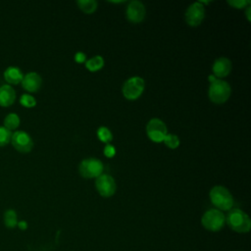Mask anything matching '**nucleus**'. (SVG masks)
<instances>
[{
	"instance_id": "1",
	"label": "nucleus",
	"mask_w": 251,
	"mask_h": 251,
	"mask_svg": "<svg viewBox=\"0 0 251 251\" xmlns=\"http://www.w3.org/2000/svg\"><path fill=\"white\" fill-rule=\"evenodd\" d=\"M226 223L236 232L246 233L251 228V221L249 216L238 208L230 209L226 216Z\"/></svg>"
},
{
	"instance_id": "2",
	"label": "nucleus",
	"mask_w": 251,
	"mask_h": 251,
	"mask_svg": "<svg viewBox=\"0 0 251 251\" xmlns=\"http://www.w3.org/2000/svg\"><path fill=\"white\" fill-rule=\"evenodd\" d=\"M212 204L220 211H229L233 206V198L230 192L222 185L214 186L209 193Z\"/></svg>"
},
{
	"instance_id": "3",
	"label": "nucleus",
	"mask_w": 251,
	"mask_h": 251,
	"mask_svg": "<svg viewBox=\"0 0 251 251\" xmlns=\"http://www.w3.org/2000/svg\"><path fill=\"white\" fill-rule=\"evenodd\" d=\"M230 92V86L226 81L216 78L214 81L211 82L208 94L212 102L216 104H222L229 98Z\"/></svg>"
},
{
	"instance_id": "4",
	"label": "nucleus",
	"mask_w": 251,
	"mask_h": 251,
	"mask_svg": "<svg viewBox=\"0 0 251 251\" xmlns=\"http://www.w3.org/2000/svg\"><path fill=\"white\" fill-rule=\"evenodd\" d=\"M201 224L207 230L219 231L226 224V216L218 209H210L203 214Z\"/></svg>"
},
{
	"instance_id": "5",
	"label": "nucleus",
	"mask_w": 251,
	"mask_h": 251,
	"mask_svg": "<svg viewBox=\"0 0 251 251\" xmlns=\"http://www.w3.org/2000/svg\"><path fill=\"white\" fill-rule=\"evenodd\" d=\"M144 80L140 76L129 77L123 85V94L128 100L137 99L144 90Z\"/></svg>"
},
{
	"instance_id": "6",
	"label": "nucleus",
	"mask_w": 251,
	"mask_h": 251,
	"mask_svg": "<svg viewBox=\"0 0 251 251\" xmlns=\"http://www.w3.org/2000/svg\"><path fill=\"white\" fill-rule=\"evenodd\" d=\"M103 163L96 158L84 159L78 167L79 174L86 178L98 177L103 173Z\"/></svg>"
},
{
	"instance_id": "7",
	"label": "nucleus",
	"mask_w": 251,
	"mask_h": 251,
	"mask_svg": "<svg viewBox=\"0 0 251 251\" xmlns=\"http://www.w3.org/2000/svg\"><path fill=\"white\" fill-rule=\"evenodd\" d=\"M146 132L148 137L154 142H163L167 135V126L163 121L154 118L151 119L146 126Z\"/></svg>"
},
{
	"instance_id": "8",
	"label": "nucleus",
	"mask_w": 251,
	"mask_h": 251,
	"mask_svg": "<svg viewBox=\"0 0 251 251\" xmlns=\"http://www.w3.org/2000/svg\"><path fill=\"white\" fill-rule=\"evenodd\" d=\"M10 142H12V145L16 150L23 153L29 152L33 146L32 138L25 130H17L13 132Z\"/></svg>"
},
{
	"instance_id": "9",
	"label": "nucleus",
	"mask_w": 251,
	"mask_h": 251,
	"mask_svg": "<svg viewBox=\"0 0 251 251\" xmlns=\"http://www.w3.org/2000/svg\"><path fill=\"white\" fill-rule=\"evenodd\" d=\"M95 186L99 194L103 197L113 196L117 189L115 179L107 174H102L98 177H96Z\"/></svg>"
},
{
	"instance_id": "10",
	"label": "nucleus",
	"mask_w": 251,
	"mask_h": 251,
	"mask_svg": "<svg viewBox=\"0 0 251 251\" xmlns=\"http://www.w3.org/2000/svg\"><path fill=\"white\" fill-rule=\"evenodd\" d=\"M205 17V7L202 3H192L185 12V21L191 26H196L201 24Z\"/></svg>"
},
{
	"instance_id": "11",
	"label": "nucleus",
	"mask_w": 251,
	"mask_h": 251,
	"mask_svg": "<svg viewBox=\"0 0 251 251\" xmlns=\"http://www.w3.org/2000/svg\"><path fill=\"white\" fill-rule=\"evenodd\" d=\"M126 14L129 22L133 24H138L144 20L146 10L143 3H141L140 1L134 0L129 2V4L127 5Z\"/></svg>"
},
{
	"instance_id": "12",
	"label": "nucleus",
	"mask_w": 251,
	"mask_h": 251,
	"mask_svg": "<svg viewBox=\"0 0 251 251\" xmlns=\"http://www.w3.org/2000/svg\"><path fill=\"white\" fill-rule=\"evenodd\" d=\"M22 85L23 87L29 91V92H35L37 91L41 86V76L35 73V72H29L25 74L22 79Z\"/></svg>"
},
{
	"instance_id": "13",
	"label": "nucleus",
	"mask_w": 251,
	"mask_h": 251,
	"mask_svg": "<svg viewBox=\"0 0 251 251\" xmlns=\"http://www.w3.org/2000/svg\"><path fill=\"white\" fill-rule=\"evenodd\" d=\"M231 70V62L225 57L219 58L214 62L213 73L216 77H225L226 76Z\"/></svg>"
},
{
	"instance_id": "14",
	"label": "nucleus",
	"mask_w": 251,
	"mask_h": 251,
	"mask_svg": "<svg viewBox=\"0 0 251 251\" xmlns=\"http://www.w3.org/2000/svg\"><path fill=\"white\" fill-rule=\"evenodd\" d=\"M16 99V91L10 84H2L0 86V105L8 107L14 103Z\"/></svg>"
},
{
	"instance_id": "15",
	"label": "nucleus",
	"mask_w": 251,
	"mask_h": 251,
	"mask_svg": "<svg viewBox=\"0 0 251 251\" xmlns=\"http://www.w3.org/2000/svg\"><path fill=\"white\" fill-rule=\"evenodd\" d=\"M24 77L23 72L19 67L9 66L4 71V78L11 84H17L22 81Z\"/></svg>"
},
{
	"instance_id": "16",
	"label": "nucleus",
	"mask_w": 251,
	"mask_h": 251,
	"mask_svg": "<svg viewBox=\"0 0 251 251\" xmlns=\"http://www.w3.org/2000/svg\"><path fill=\"white\" fill-rule=\"evenodd\" d=\"M20 117L16 113H9L4 118V126L12 131V129H15L20 125Z\"/></svg>"
},
{
	"instance_id": "17",
	"label": "nucleus",
	"mask_w": 251,
	"mask_h": 251,
	"mask_svg": "<svg viewBox=\"0 0 251 251\" xmlns=\"http://www.w3.org/2000/svg\"><path fill=\"white\" fill-rule=\"evenodd\" d=\"M104 66V59L101 56H95L86 61L85 67L90 72L99 71Z\"/></svg>"
},
{
	"instance_id": "18",
	"label": "nucleus",
	"mask_w": 251,
	"mask_h": 251,
	"mask_svg": "<svg viewBox=\"0 0 251 251\" xmlns=\"http://www.w3.org/2000/svg\"><path fill=\"white\" fill-rule=\"evenodd\" d=\"M76 4L79 9L86 14H91L97 9V2L94 0H78Z\"/></svg>"
},
{
	"instance_id": "19",
	"label": "nucleus",
	"mask_w": 251,
	"mask_h": 251,
	"mask_svg": "<svg viewBox=\"0 0 251 251\" xmlns=\"http://www.w3.org/2000/svg\"><path fill=\"white\" fill-rule=\"evenodd\" d=\"M4 222L8 227H14L18 225V218L15 210L9 209L4 214Z\"/></svg>"
},
{
	"instance_id": "20",
	"label": "nucleus",
	"mask_w": 251,
	"mask_h": 251,
	"mask_svg": "<svg viewBox=\"0 0 251 251\" xmlns=\"http://www.w3.org/2000/svg\"><path fill=\"white\" fill-rule=\"evenodd\" d=\"M97 136L98 138L102 141V142H105V143H109L112 139H113V135H112V132L111 130L106 127V126H100L97 130Z\"/></svg>"
},
{
	"instance_id": "21",
	"label": "nucleus",
	"mask_w": 251,
	"mask_h": 251,
	"mask_svg": "<svg viewBox=\"0 0 251 251\" xmlns=\"http://www.w3.org/2000/svg\"><path fill=\"white\" fill-rule=\"evenodd\" d=\"M163 142L171 149H176V147H178L179 145V138L177 137V135L173 134V133H167V135L165 136Z\"/></svg>"
},
{
	"instance_id": "22",
	"label": "nucleus",
	"mask_w": 251,
	"mask_h": 251,
	"mask_svg": "<svg viewBox=\"0 0 251 251\" xmlns=\"http://www.w3.org/2000/svg\"><path fill=\"white\" fill-rule=\"evenodd\" d=\"M12 131L6 128L4 126H0V146L7 145L11 141Z\"/></svg>"
},
{
	"instance_id": "23",
	"label": "nucleus",
	"mask_w": 251,
	"mask_h": 251,
	"mask_svg": "<svg viewBox=\"0 0 251 251\" xmlns=\"http://www.w3.org/2000/svg\"><path fill=\"white\" fill-rule=\"evenodd\" d=\"M20 103L25 106V107H27V108H30V107H33L36 105V99L30 95V94H23L20 98Z\"/></svg>"
},
{
	"instance_id": "24",
	"label": "nucleus",
	"mask_w": 251,
	"mask_h": 251,
	"mask_svg": "<svg viewBox=\"0 0 251 251\" xmlns=\"http://www.w3.org/2000/svg\"><path fill=\"white\" fill-rule=\"evenodd\" d=\"M227 3L233 7V8H236V9H242L244 8L245 6L247 5H250V1H247V0H229L227 1Z\"/></svg>"
},
{
	"instance_id": "25",
	"label": "nucleus",
	"mask_w": 251,
	"mask_h": 251,
	"mask_svg": "<svg viewBox=\"0 0 251 251\" xmlns=\"http://www.w3.org/2000/svg\"><path fill=\"white\" fill-rule=\"evenodd\" d=\"M116 154V149L113 145H111L110 143H108L105 148H104V155L108 158H112L114 155Z\"/></svg>"
},
{
	"instance_id": "26",
	"label": "nucleus",
	"mask_w": 251,
	"mask_h": 251,
	"mask_svg": "<svg viewBox=\"0 0 251 251\" xmlns=\"http://www.w3.org/2000/svg\"><path fill=\"white\" fill-rule=\"evenodd\" d=\"M85 60H86V56H85V54L83 53V52H77V53H75V61L76 62V63H84L85 62Z\"/></svg>"
},
{
	"instance_id": "27",
	"label": "nucleus",
	"mask_w": 251,
	"mask_h": 251,
	"mask_svg": "<svg viewBox=\"0 0 251 251\" xmlns=\"http://www.w3.org/2000/svg\"><path fill=\"white\" fill-rule=\"evenodd\" d=\"M18 225H19L20 228H22V229H25V228H26V226H27V225H26V223H25V221H22V222H20Z\"/></svg>"
},
{
	"instance_id": "28",
	"label": "nucleus",
	"mask_w": 251,
	"mask_h": 251,
	"mask_svg": "<svg viewBox=\"0 0 251 251\" xmlns=\"http://www.w3.org/2000/svg\"><path fill=\"white\" fill-rule=\"evenodd\" d=\"M250 11H251V7H250V5H249V6L247 7V10H246V17H247V20H248V21H251Z\"/></svg>"
}]
</instances>
